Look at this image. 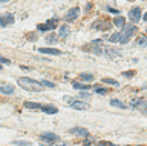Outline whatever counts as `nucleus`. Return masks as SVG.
<instances>
[{"mask_svg":"<svg viewBox=\"0 0 147 146\" xmlns=\"http://www.w3.org/2000/svg\"><path fill=\"white\" fill-rule=\"evenodd\" d=\"M136 33V26H133V25H126L123 28V31L119 34H121V40H119V43H127L129 42V39L132 37V34H135Z\"/></svg>","mask_w":147,"mask_h":146,"instance_id":"2","label":"nucleus"},{"mask_svg":"<svg viewBox=\"0 0 147 146\" xmlns=\"http://www.w3.org/2000/svg\"><path fill=\"white\" fill-rule=\"evenodd\" d=\"M12 145L14 146H31L32 143L28 140H16V141H12Z\"/></svg>","mask_w":147,"mask_h":146,"instance_id":"18","label":"nucleus"},{"mask_svg":"<svg viewBox=\"0 0 147 146\" xmlns=\"http://www.w3.org/2000/svg\"><path fill=\"white\" fill-rule=\"evenodd\" d=\"M41 111L46 112V114H57V112H58V109L55 108V106H46V105H45V106L41 108Z\"/></svg>","mask_w":147,"mask_h":146,"instance_id":"17","label":"nucleus"},{"mask_svg":"<svg viewBox=\"0 0 147 146\" xmlns=\"http://www.w3.org/2000/svg\"><path fill=\"white\" fill-rule=\"evenodd\" d=\"M38 51L41 54H51V56H60L61 51H58V49H54V48H40Z\"/></svg>","mask_w":147,"mask_h":146,"instance_id":"12","label":"nucleus"},{"mask_svg":"<svg viewBox=\"0 0 147 146\" xmlns=\"http://www.w3.org/2000/svg\"><path fill=\"white\" fill-rule=\"evenodd\" d=\"M25 108H28V109H41L43 106H41L40 103H37V102H25Z\"/></svg>","mask_w":147,"mask_h":146,"instance_id":"15","label":"nucleus"},{"mask_svg":"<svg viewBox=\"0 0 147 146\" xmlns=\"http://www.w3.org/2000/svg\"><path fill=\"white\" fill-rule=\"evenodd\" d=\"M107 11H109V12H112V14H118V12H119L118 10H113V8H109V6H107Z\"/></svg>","mask_w":147,"mask_h":146,"instance_id":"30","label":"nucleus"},{"mask_svg":"<svg viewBox=\"0 0 147 146\" xmlns=\"http://www.w3.org/2000/svg\"><path fill=\"white\" fill-rule=\"evenodd\" d=\"M129 19L132 20V23H138L141 19V10L140 8H133V10L129 12Z\"/></svg>","mask_w":147,"mask_h":146,"instance_id":"5","label":"nucleus"},{"mask_svg":"<svg viewBox=\"0 0 147 146\" xmlns=\"http://www.w3.org/2000/svg\"><path fill=\"white\" fill-rule=\"evenodd\" d=\"M110 42H119V40H121V34H119V33H115V34H112V35H110Z\"/></svg>","mask_w":147,"mask_h":146,"instance_id":"22","label":"nucleus"},{"mask_svg":"<svg viewBox=\"0 0 147 146\" xmlns=\"http://www.w3.org/2000/svg\"><path fill=\"white\" fill-rule=\"evenodd\" d=\"M74 88H75V89H89L90 88V86L89 85H83V83H78V81H74Z\"/></svg>","mask_w":147,"mask_h":146,"instance_id":"20","label":"nucleus"},{"mask_svg":"<svg viewBox=\"0 0 147 146\" xmlns=\"http://www.w3.org/2000/svg\"><path fill=\"white\" fill-rule=\"evenodd\" d=\"M40 140L43 141L45 146H52L54 143H57L60 140L57 134H54V132H45V134L40 135Z\"/></svg>","mask_w":147,"mask_h":146,"instance_id":"3","label":"nucleus"},{"mask_svg":"<svg viewBox=\"0 0 147 146\" xmlns=\"http://www.w3.org/2000/svg\"><path fill=\"white\" fill-rule=\"evenodd\" d=\"M86 51L94 52V54H96V56H104V51H106V49H104L103 46H98V45H95L94 48H86Z\"/></svg>","mask_w":147,"mask_h":146,"instance_id":"11","label":"nucleus"},{"mask_svg":"<svg viewBox=\"0 0 147 146\" xmlns=\"http://www.w3.org/2000/svg\"><path fill=\"white\" fill-rule=\"evenodd\" d=\"M69 134H74V135H83V137H87V129L84 128H72L71 131H69Z\"/></svg>","mask_w":147,"mask_h":146,"instance_id":"10","label":"nucleus"},{"mask_svg":"<svg viewBox=\"0 0 147 146\" xmlns=\"http://www.w3.org/2000/svg\"><path fill=\"white\" fill-rule=\"evenodd\" d=\"M138 45H140V46H146L147 45V37H141L140 40H138Z\"/></svg>","mask_w":147,"mask_h":146,"instance_id":"25","label":"nucleus"},{"mask_svg":"<svg viewBox=\"0 0 147 146\" xmlns=\"http://www.w3.org/2000/svg\"><path fill=\"white\" fill-rule=\"evenodd\" d=\"M41 85H43L45 88H55V83H52V81H49V80H41Z\"/></svg>","mask_w":147,"mask_h":146,"instance_id":"24","label":"nucleus"},{"mask_svg":"<svg viewBox=\"0 0 147 146\" xmlns=\"http://www.w3.org/2000/svg\"><path fill=\"white\" fill-rule=\"evenodd\" d=\"M69 33H71V28H69L67 25H61L58 29V35L60 37H66V35H69Z\"/></svg>","mask_w":147,"mask_h":146,"instance_id":"14","label":"nucleus"},{"mask_svg":"<svg viewBox=\"0 0 147 146\" xmlns=\"http://www.w3.org/2000/svg\"><path fill=\"white\" fill-rule=\"evenodd\" d=\"M104 56L107 57L109 60H113L115 57H119V56H121V51H118V49H112V48H106Z\"/></svg>","mask_w":147,"mask_h":146,"instance_id":"6","label":"nucleus"},{"mask_svg":"<svg viewBox=\"0 0 147 146\" xmlns=\"http://www.w3.org/2000/svg\"><path fill=\"white\" fill-rule=\"evenodd\" d=\"M110 105H112V106H117V108H121V109H126L127 108V105L123 103V102H119V100H112Z\"/></svg>","mask_w":147,"mask_h":146,"instance_id":"19","label":"nucleus"},{"mask_svg":"<svg viewBox=\"0 0 147 146\" xmlns=\"http://www.w3.org/2000/svg\"><path fill=\"white\" fill-rule=\"evenodd\" d=\"M2 63H3V65H6V63H11V60H8L6 57H3V58H2Z\"/></svg>","mask_w":147,"mask_h":146,"instance_id":"31","label":"nucleus"},{"mask_svg":"<svg viewBox=\"0 0 147 146\" xmlns=\"http://www.w3.org/2000/svg\"><path fill=\"white\" fill-rule=\"evenodd\" d=\"M113 25L117 26V28H124V26H126V20H124V17H117V19L113 20Z\"/></svg>","mask_w":147,"mask_h":146,"instance_id":"16","label":"nucleus"},{"mask_svg":"<svg viewBox=\"0 0 147 146\" xmlns=\"http://www.w3.org/2000/svg\"><path fill=\"white\" fill-rule=\"evenodd\" d=\"M103 83H106V85H118V81L117 80H113V79H109V77H104L103 80Z\"/></svg>","mask_w":147,"mask_h":146,"instance_id":"23","label":"nucleus"},{"mask_svg":"<svg viewBox=\"0 0 147 146\" xmlns=\"http://www.w3.org/2000/svg\"><path fill=\"white\" fill-rule=\"evenodd\" d=\"M14 92V86L11 83H2V94L8 95V94H12Z\"/></svg>","mask_w":147,"mask_h":146,"instance_id":"13","label":"nucleus"},{"mask_svg":"<svg viewBox=\"0 0 147 146\" xmlns=\"http://www.w3.org/2000/svg\"><path fill=\"white\" fill-rule=\"evenodd\" d=\"M78 16H80V10H78V8H72V10L66 14L64 19H66V22H72V20H75Z\"/></svg>","mask_w":147,"mask_h":146,"instance_id":"8","label":"nucleus"},{"mask_svg":"<svg viewBox=\"0 0 147 146\" xmlns=\"http://www.w3.org/2000/svg\"><path fill=\"white\" fill-rule=\"evenodd\" d=\"M0 23H2L3 28H5V26H8V25H12V23H14V16H12V14H5V16H2Z\"/></svg>","mask_w":147,"mask_h":146,"instance_id":"9","label":"nucleus"},{"mask_svg":"<svg viewBox=\"0 0 147 146\" xmlns=\"http://www.w3.org/2000/svg\"><path fill=\"white\" fill-rule=\"evenodd\" d=\"M133 74H135L133 71H124V72H123V75H124V77H132Z\"/></svg>","mask_w":147,"mask_h":146,"instance_id":"26","label":"nucleus"},{"mask_svg":"<svg viewBox=\"0 0 147 146\" xmlns=\"http://www.w3.org/2000/svg\"><path fill=\"white\" fill-rule=\"evenodd\" d=\"M142 19H144V22H147V12L144 14V17H142Z\"/></svg>","mask_w":147,"mask_h":146,"instance_id":"32","label":"nucleus"},{"mask_svg":"<svg viewBox=\"0 0 147 146\" xmlns=\"http://www.w3.org/2000/svg\"><path fill=\"white\" fill-rule=\"evenodd\" d=\"M18 85H20L23 89L34 91V92H40V91H43V88H45V86L41 85V81H37L34 79H29V77H20V79H18Z\"/></svg>","mask_w":147,"mask_h":146,"instance_id":"1","label":"nucleus"},{"mask_svg":"<svg viewBox=\"0 0 147 146\" xmlns=\"http://www.w3.org/2000/svg\"><path fill=\"white\" fill-rule=\"evenodd\" d=\"M57 25H58V20L57 19H51V20L46 22V23L38 25L37 28H38V31H51V29L57 28Z\"/></svg>","mask_w":147,"mask_h":146,"instance_id":"4","label":"nucleus"},{"mask_svg":"<svg viewBox=\"0 0 147 146\" xmlns=\"http://www.w3.org/2000/svg\"><path fill=\"white\" fill-rule=\"evenodd\" d=\"M95 92H98V94H106V92H107V89H104V88H96Z\"/></svg>","mask_w":147,"mask_h":146,"instance_id":"27","label":"nucleus"},{"mask_svg":"<svg viewBox=\"0 0 147 146\" xmlns=\"http://www.w3.org/2000/svg\"><path fill=\"white\" fill-rule=\"evenodd\" d=\"M80 79L83 81H92L94 80V74H80Z\"/></svg>","mask_w":147,"mask_h":146,"instance_id":"21","label":"nucleus"},{"mask_svg":"<svg viewBox=\"0 0 147 146\" xmlns=\"http://www.w3.org/2000/svg\"><path fill=\"white\" fill-rule=\"evenodd\" d=\"M98 146H113V145L110 143V141H100Z\"/></svg>","mask_w":147,"mask_h":146,"instance_id":"28","label":"nucleus"},{"mask_svg":"<svg viewBox=\"0 0 147 146\" xmlns=\"http://www.w3.org/2000/svg\"><path fill=\"white\" fill-rule=\"evenodd\" d=\"M71 108L77 109V111H86V109H89V105L84 102H71Z\"/></svg>","mask_w":147,"mask_h":146,"instance_id":"7","label":"nucleus"},{"mask_svg":"<svg viewBox=\"0 0 147 146\" xmlns=\"http://www.w3.org/2000/svg\"><path fill=\"white\" fill-rule=\"evenodd\" d=\"M55 40H57V37H55V34H51V37H48V42H49V43L55 42Z\"/></svg>","mask_w":147,"mask_h":146,"instance_id":"29","label":"nucleus"},{"mask_svg":"<svg viewBox=\"0 0 147 146\" xmlns=\"http://www.w3.org/2000/svg\"><path fill=\"white\" fill-rule=\"evenodd\" d=\"M146 112H147V108H146Z\"/></svg>","mask_w":147,"mask_h":146,"instance_id":"33","label":"nucleus"}]
</instances>
